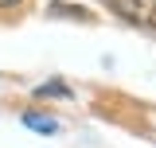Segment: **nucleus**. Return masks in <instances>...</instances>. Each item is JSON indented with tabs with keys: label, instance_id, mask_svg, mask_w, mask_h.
<instances>
[{
	"label": "nucleus",
	"instance_id": "4",
	"mask_svg": "<svg viewBox=\"0 0 156 148\" xmlns=\"http://www.w3.org/2000/svg\"><path fill=\"white\" fill-rule=\"evenodd\" d=\"M16 4H20V0H0V8H16Z\"/></svg>",
	"mask_w": 156,
	"mask_h": 148
},
{
	"label": "nucleus",
	"instance_id": "3",
	"mask_svg": "<svg viewBox=\"0 0 156 148\" xmlns=\"http://www.w3.org/2000/svg\"><path fill=\"white\" fill-rule=\"evenodd\" d=\"M43 97H47V93H51V97H62V93H66V86H62V82H51V86H43Z\"/></svg>",
	"mask_w": 156,
	"mask_h": 148
},
{
	"label": "nucleus",
	"instance_id": "1",
	"mask_svg": "<svg viewBox=\"0 0 156 148\" xmlns=\"http://www.w3.org/2000/svg\"><path fill=\"white\" fill-rule=\"evenodd\" d=\"M113 8L129 23H140V27H152L156 31V0H113Z\"/></svg>",
	"mask_w": 156,
	"mask_h": 148
},
{
	"label": "nucleus",
	"instance_id": "2",
	"mask_svg": "<svg viewBox=\"0 0 156 148\" xmlns=\"http://www.w3.org/2000/svg\"><path fill=\"white\" fill-rule=\"evenodd\" d=\"M23 125H27V129H35V132H55V129H58L51 117H39V113H27V117H23Z\"/></svg>",
	"mask_w": 156,
	"mask_h": 148
}]
</instances>
